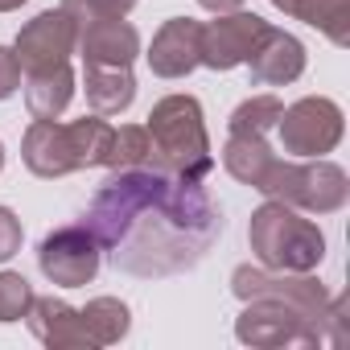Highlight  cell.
I'll return each instance as SVG.
<instances>
[{"label": "cell", "instance_id": "cell-27", "mask_svg": "<svg viewBox=\"0 0 350 350\" xmlns=\"http://www.w3.org/2000/svg\"><path fill=\"white\" fill-rule=\"evenodd\" d=\"M198 5L206 9V13H235V9H243V0H198Z\"/></svg>", "mask_w": 350, "mask_h": 350}, {"label": "cell", "instance_id": "cell-20", "mask_svg": "<svg viewBox=\"0 0 350 350\" xmlns=\"http://www.w3.org/2000/svg\"><path fill=\"white\" fill-rule=\"evenodd\" d=\"M79 317H83V325H87L91 346H111V342H120V338L128 334V325H132L128 305L116 301V297H95V301H87V309H79Z\"/></svg>", "mask_w": 350, "mask_h": 350}, {"label": "cell", "instance_id": "cell-25", "mask_svg": "<svg viewBox=\"0 0 350 350\" xmlns=\"http://www.w3.org/2000/svg\"><path fill=\"white\" fill-rule=\"evenodd\" d=\"M21 239H25V231H21V219H17L9 206H0V264H5V260H13V256L21 252Z\"/></svg>", "mask_w": 350, "mask_h": 350}, {"label": "cell", "instance_id": "cell-3", "mask_svg": "<svg viewBox=\"0 0 350 350\" xmlns=\"http://www.w3.org/2000/svg\"><path fill=\"white\" fill-rule=\"evenodd\" d=\"M111 124L103 116H83L70 124L58 120H33L21 140V161L38 178H66L79 169L107 165L111 152Z\"/></svg>", "mask_w": 350, "mask_h": 350}, {"label": "cell", "instance_id": "cell-17", "mask_svg": "<svg viewBox=\"0 0 350 350\" xmlns=\"http://www.w3.org/2000/svg\"><path fill=\"white\" fill-rule=\"evenodd\" d=\"M21 87H25V103H29L33 120H58L75 99V70H70V62H62L54 70H33V75H25Z\"/></svg>", "mask_w": 350, "mask_h": 350}, {"label": "cell", "instance_id": "cell-21", "mask_svg": "<svg viewBox=\"0 0 350 350\" xmlns=\"http://www.w3.org/2000/svg\"><path fill=\"white\" fill-rule=\"evenodd\" d=\"M280 111H284V103H280L276 95H252V99H243V103L231 111L227 132H231V136H268V132L276 128Z\"/></svg>", "mask_w": 350, "mask_h": 350}, {"label": "cell", "instance_id": "cell-26", "mask_svg": "<svg viewBox=\"0 0 350 350\" xmlns=\"http://www.w3.org/2000/svg\"><path fill=\"white\" fill-rule=\"evenodd\" d=\"M17 87H21V62H17L13 50L0 46V99L17 95Z\"/></svg>", "mask_w": 350, "mask_h": 350}, {"label": "cell", "instance_id": "cell-9", "mask_svg": "<svg viewBox=\"0 0 350 350\" xmlns=\"http://www.w3.org/2000/svg\"><path fill=\"white\" fill-rule=\"evenodd\" d=\"M99 260H103V247L95 243V235L83 227V223H70V227H58L42 239L38 247V268L50 284H62V288H83L99 276Z\"/></svg>", "mask_w": 350, "mask_h": 350}, {"label": "cell", "instance_id": "cell-2", "mask_svg": "<svg viewBox=\"0 0 350 350\" xmlns=\"http://www.w3.org/2000/svg\"><path fill=\"white\" fill-rule=\"evenodd\" d=\"M148 136H152V161L148 169L173 173L186 182H202L215 169L211 136L202 124V103L194 95H165L148 111Z\"/></svg>", "mask_w": 350, "mask_h": 350}, {"label": "cell", "instance_id": "cell-6", "mask_svg": "<svg viewBox=\"0 0 350 350\" xmlns=\"http://www.w3.org/2000/svg\"><path fill=\"white\" fill-rule=\"evenodd\" d=\"M235 338L243 346L280 350V346H321L325 329L309 313H301L276 297H252V301H243V313L235 317Z\"/></svg>", "mask_w": 350, "mask_h": 350}, {"label": "cell", "instance_id": "cell-29", "mask_svg": "<svg viewBox=\"0 0 350 350\" xmlns=\"http://www.w3.org/2000/svg\"><path fill=\"white\" fill-rule=\"evenodd\" d=\"M0 169H5V144H0Z\"/></svg>", "mask_w": 350, "mask_h": 350}, {"label": "cell", "instance_id": "cell-4", "mask_svg": "<svg viewBox=\"0 0 350 350\" xmlns=\"http://www.w3.org/2000/svg\"><path fill=\"white\" fill-rule=\"evenodd\" d=\"M247 239H252L256 260L264 268H276V272H317V264L325 260L321 227L301 219L293 206L272 202V198L252 215Z\"/></svg>", "mask_w": 350, "mask_h": 350}, {"label": "cell", "instance_id": "cell-16", "mask_svg": "<svg viewBox=\"0 0 350 350\" xmlns=\"http://www.w3.org/2000/svg\"><path fill=\"white\" fill-rule=\"evenodd\" d=\"M83 91L95 116H120L136 99V79L132 66H83Z\"/></svg>", "mask_w": 350, "mask_h": 350}, {"label": "cell", "instance_id": "cell-23", "mask_svg": "<svg viewBox=\"0 0 350 350\" xmlns=\"http://www.w3.org/2000/svg\"><path fill=\"white\" fill-rule=\"evenodd\" d=\"M33 305V288L21 272H0V321H21Z\"/></svg>", "mask_w": 350, "mask_h": 350}, {"label": "cell", "instance_id": "cell-5", "mask_svg": "<svg viewBox=\"0 0 350 350\" xmlns=\"http://www.w3.org/2000/svg\"><path fill=\"white\" fill-rule=\"evenodd\" d=\"M260 194L272 202H284L305 215H334L350 198L346 169L325 157H297V161H272L268 178L260 182Z\"/></svg>", "mask_w": 350, "mask_h": 350}, {"label": "cell", "instance_id": "cell-28", "mask_svg": "<svg viewBox=\"0 0 350 350\" xmlns=\"http://www.w3.org/2000/svg\"><path fill=\"white\" fill-rule=\"evenodd\" d=\"M25 0H0V13H13V9H21Z\"/></svg>", "mask_w": 350, "mask_h": 350}, {"label": "cell", "instance_id": "cell-22", "mask_svg": "<svg viewBox=\"0 0 350 350\" xmlns=\"http://www.w3.org/2000/svg\"><path fill=\"white\" fill-rule=\"evenodd\" d=\"M148 161H152V136H148V128L124 124V128L111 132V152H107L111 169H140Z\"/></svg>", "mask_w": 350, "mask_h": 350}, {"label": "cell", "instance_id": "cell-11", "mask_svg": "<svg viewBox=\"0 0 350 350\" xmlns=\"http://www.w3.org/2000/svg\"><path fill=\"white\" fill-rule=\"evenodd\" d=\"M272 25L256 13H219L211 25H202V66L211 70H235L252 58V50L264 42Z\"/></svg>", "mask_w": 350, "mask_h": 350}, {"label": "cell", "instance_id": "cell-18", "mask_svg": "<svg viewBox=\"0 0 350 350\" xmlns=\"http://www.w3.org/2000/svg\"><path fill=\"white\" fill-rule=\"evenodd\" d=\"M284 17L321 29L334 46H350V0H272Z\"/></svg>", "mask_w": 350, "mask_h": 350}, {"label": "cell", "instance_id": "cell-19", "mask_svg": "<svg viewBox=\"0 0 350 350\" xmlns=\"http://www.w3.org/2000/svg\"><path fill=\"white\" fill-rule=\"evenodd\" d=\"M272 161H276V152L268 148V140H264V136H231V132H227L223 165H227V173H231L235 182H243V186L260 190V182L268 178Z\"/></svg>", "mask_w": 350, "mask_h": 350}, {"label": "cell", "instance_id": "cell-8", "mask_svg": "<svg viewBox=\"0 0 350 350\" xmlns=\"http://www.w3.org/2000/svg\"><path fill=\"white\" fill-rule=\"evenodd\" d=\"M276 132H280L284 152H293V157H325V152L338 148V140L346 132V116H342V107L334 99L305 95V99H297L293 107L280 111Z\"/></svg>", "mask_w": 350, "mask_h": 350}, {"label": "cell", "instance_id": "cell-13", "mask_svg": "<svg viewBox=\"0 0 350 350\" xmlns=\"http://www.w3.org/2000/svg\"><path fill=\"white\" fill-rule=\"evenodd\" d=\"M75 50L83 54V66H132L140 54V33L124 17H83Z\"/></svg>", "mask_w": 350, "mask_h": 350}, {"label": "cell", "instance_id": "cell-7", "mask_svg": "<svg viewBox=\"0 0 350 350\" xmlns=\"http://www.w3.org/2000/svg\"><path fill=\"white\" fill-rule=\"evenodd\" d=\"M231 293L239 301H252V297H276L301 313H309L321 329H325V313H329V293L325 284L313 276V272H276V268H252V264H239L231 272Z\"/></svg>", "mask_w": 350, "mask_h": 350}, {"label": "cell", "instance_id": "cell-10", "mask_svg": "<svg viewBox=\"0 0 350 350\" xmlns=\"http://www.w3.org/2000/svg\"><path fill=\"white\" fill-rule=\"evenodd\" d=\"M75 42H79V25H75V17L58 5V9L38 13V17L17 33L13 54H17V62H21V75H33V70H54V66L70 62Z\"/></svg>", "mask_w": 350, "mask_h": 350}, {"label": "cell", "instance_id": "cell-12", "mask_svg": "<svg viewBox=\"0 0 350 350\" xmlns=\"http://www.w3.org/2000/svg\"><path fill=\"white\" fill-rule=\"evenodd\" d=\"M148 70L157 79H186L194 66H202V25L190 17H173L152 33L148 46Z\"/></svg>", "mask_w": 350, "mask_h": 350}, {"label": "cell", "instance_id": "cell-15", "mask_svg": "<svg viewBox=\"0 0 350 350\" xmlns=\"http://www.w3.org/2000/svg\"><path fill=\"white\" fill-rule=\"evenodd\" d=\"M29 329L38 342H46L50 350H95L87 338V325L79 317L75 305L58 301V297H33L29 313H25Z\"/></svg>", "mask_w": 350, "mask_h": 350}, {"label": "cell", "instance_id": "cell-14", "mask_svg": "<svg viewBox=\"0 0 350 350\" xmlns=\"http://www.w3.org/2000/svg\"><path fill=\"white\" fill-rule=\"evenodd\" d=\"M247 66H252V83L256 87H288V83H297L305 75V46L293 33L272 25L264 33V42L252 50Z\"/></svg>", "mask_w": 350, "mask_h": 350}, {"label": "cell", "instance_id": "cell-24", "mask_svg": "<svg viewBox=\"0 0 350 350\" xmlns=\"http://www.w3.org/2000/svg\"><path fill=\"white\" fill-rule=\"evenodd\" d=\"M62 9L83 21V17H128L136 9V0H62Z\"/></svg>", "mask_w": 350, "mask_h": 350}, {"label": "cell", "instance_id": "cell-1", "mask_svg": "<svg viewBox=\"0 0 350 350\" xmlns=\"http://www.w3.org/2000/svg\"><path fill=\"white\" fill-rule=\"evenodd\" d=\"M83 227L120 272L157 280L194 268L223 231V215L202 190L161 169H116L95 190Z\"/></svg>", "mask_w": 350, "mask_h": 350}]
</instances>
